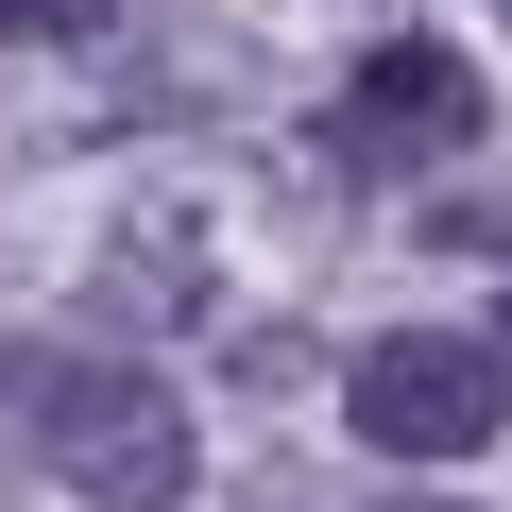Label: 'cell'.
<instances>
[{"label":"cell","instance_id":"obj_5","mask_svg":"<svg viewBox=\"0 0 512 512\" xmlns=\"http://www.w3.org/2000/svg\"><path fill=\"white\" fill-rule=\"evenodd\" d=\"M410 512H444V495H410Z\"/></svg>","mask_w":512,"mask_h":512},{"label":"cell","instance_id":"obj_6","mask_svg":"<svg viewBox=\"0 0 512 512\" xmlns=\"http://www.w3.org/2000/svg\"><path fill=\"white\" fill-rule=\"evenodd\" d=\"M495 18H512V0H495Z\"/></svg>","mask_w":512,"mask_h":512},{"label":"cell","instance_id":"obj_2","mask_svg":"<svg viewBox=\"0 0 512 512\" xmlns=\"http://www.w3.org/2000/svg\"><path fill=\"white\" fill-rule=\"evenodd\" d=\"M342 427H359L376 461H478V444L512 427V376H495L478 342L393 325V342H359V359H342Z\"/></svg>","mask_w":512,"mask_h":512},{"label":"cell","instance_id":"obj_3","mask_svg":"<svg viewBox=\"0 0 512 512\" xmlns=\"http://www.w3.org/2000/svg\"><path fill=\"white\" fill-rule=\"evenodd\" d=\"M342 137H359V154H393V171H444V154L478 137V69H461L444 35H393V52H359Z\"/></svg>","mask_w":512,"mask_h":512},{"label":"cell","instance_id":"obj_1","mask_svg":"<svg viewBox=\"0 0 512 512\" xmlns=\"http://www.w3.org/2000/svg\"><path fill=\"white\" fill-rule=\"evenodd\" d=\"M0 444H35L86 512H171V495H188V393H171L154 359L0 342Z\"/></svg>","mask_w":512,"mask_h":512},{"label":"cell","instance_id":"obj_4","mask_svg":"<svg viewBox=\"0 0 512 512\" xmlns=\"http://www.w3.org/2000/svg\"><path fill=\"white\" fill-rule=\"evenodd\" d=\"M478 359H495V376H512V291H495V325H478Z\"/></svg>","mask_w":512,"mask_h":512}]
</instances>
